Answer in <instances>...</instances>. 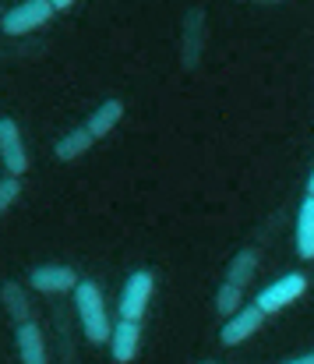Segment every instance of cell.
Here are the masks:
<instances>
[{
	"instance_id": "obj_1",
	"label": "cell",
	"mask_w": 314,
	"mask_h": 364,
	"mask_svg": "<svg viewBox=\"0 0 314 364\" xmlns=\"http://www.w3.org/2000/svg\"><path fill=\"white\" fill-rule=\"evenodd\" d=\"M75 311H78V322H82V333L89 343H106L109 340V311H106L103 290L96 279H78L75 283Z\"/></svg>"
},
{
	"instance_id": "obj_2",
	"label": "cell",
	"mask_w": 314,
	"mask_h": 364,
	"mask_svg": "<svg viewBox=\"0 0 314 364\" xmlns=\"http://www.w3.org/2000/svg\"><path fill=\"white\" fill-rule=\"evenodd\" d=\"M304 294H308V276H304V272H286V276H279L276 283L261 287L258 297H254V304H258L265 315H279L283 308H290V304L301 301Z\"/></svg>"
},
{
	"instance_id": "obj_3",
	"label": "cell",
	"mask_w": 314,
	"mask_h": 364,
	"mask_svg": "<svg viewBox=\"0 0 314 364\" xmlns=\"http://www.w3.org/2000/svg\"><path fill=\"white\" fill-rule=\"evenodd\" d=\"M50 18H53V4H50V0H21V4H14V7L0 18V28H4L7 36H25V32L43 28Z\"/></svg>"
},
{
	"instance_id": "obj_4",
	"label": "cell",
	"mask_w": 314,
	"mask_h": 364,
	"mask_svg": "<svg viewBox=\"0 0 314 364\" xmlns=\"http://www.w3.org/2000/svg\"><path fill=\"white\" fill-rule=\"evenodd\" d=\"M152 290H156V276L148 269L131 272L127 283H124V290H120V318L141 322V315H145V308L152 301Z\"/></svg>"
},
{
	"instance_id": "obj_5",
	"label": "cell",
	"mask_w": 314,
	"mask_h": 364,
	"mask_svg": "<svg viewBox=\"0 0 314 364\" xmlns=\"http://www.w3.org/2000/svg\"><path fill=\"white\" fill-rule=\"evenodd\" d=\"M261 322H265V311L258 304H247V308L240 304L233 315H226V322L219 329V343L222 347H240L244 340H251L261 329Z\"/></svg>"
},
{
	"instance_id": "obj_6",
	"label": "cell",
	"mask_w": 314,
	"mask_h": 364,
	"mask_svg": "<svg viewBox=\"0 0 314 364\" xmlns=\"http://www.w3.org/2000/svg\"><path fill=\"white\" fill-rule=\"evenodd\" d=\"M0 166H4L11 177H25V170H28L25 138H21L14 117H0Z\"/></svg>"
},
{
	"instance_id": "obj_7",
	"label": "cell",
	"mask_w": 314,
	"mask_h": 364,
	"mask_svg": "<svg viewBox=\"0 0 314 364\" xmlns=\"http://www.w3.org/2000/svg\"><path fill=\"white\" fill-rule=\"evenodd\" d=\"M78 283V272L71 265H36L28 276V287L39 294H71Z\"/></svg>"
},
{
	"instance_id": "obj_8",
	"label": "cell",
	"mask_w": 314,
	"mask_h": 364,
	"mask_svg": "<svg viewBox=\"0 0 314 364\" xmlns=\"http://www.w3.org/2000/svg\"><path fill=\"white\" fill-rule=\"evenodd\" d=\"M109 354H113V361L127 364L138 358V347H141V322H134V318H120L113 329H109Z\"/></svg>"
},
{
	"instance_id": "obj_9",
	"label": "cell",
	"mask_w": 314,
	"mask_h": 364,
	"mask_svg": "<svg viewBox=\"0 0 314 364\" xmlns=\"http://www.w3.org/2000/svg\"><path fill=\"white\" fill-rule=\"evenodd\" d=\"M14 343H18V358H21L25 364H43L46 361V336H43V329H39L32 318L18 322Z\"/></svg>"
},
{
	"instance_id": "obj_10",
	"label": "cell",
	"mask_w": 314,
	"mask_h": 364,
	"mask_svg": "<svg viewBox=\"0 0 314 364\" xmlns=\"http://www.w3.org/2000/svg\"><path fill=\"white\" fill-rule=\"evenodd\" d=\"M92 145H96V138H92L89 127L82 124V127H75V131H67V134H60V138L53 141V156H57L60 163H71V159H82Z\"/></svg>"
},
{
	"instance_id": "obj_11",
	"label": "cell",
	"mask_w": 314,
	"mask_h": 364,
	"mask_svg": "<svg viewBox=\"0 0 314 364\" xmlns=\"http://www.w3.org/2000/svg\"><path fill=\"white\" fill-rule=\"evenodd\" d=\"M120 117H124V103H120V100H106V103H99V107L85 117V127H89V134L99 141V138H106V134L120 124Z\"/></svg>"
},
{
	"instance_id": "obj_12",
	"label": "cell",
	"mask_w": 314,
	"mask_h": 364,
	"mask_svg": "<svg viewBox=\"0 0 314 364\" xmlns=\"http://www.w3.org/2000/svg\"><path fill=\"white\" fill-rule=\"evenodd\" d=\"M0 304H4V311H7L14 322H25V318H32V301H28L25 287H21V283H14V279L0 283Z\"/></svg>"
},
{
	"instance_id": "obj_13",
	"label": "cell",
	"mask_w": 314,
	"mask_h": 364,
	"mask_svg": "<svg viewBox=\"0 0 314 364\" xmlns=\"http://www.w3.org/2000/svg\"><path fill=\"white\" fill-rule=\"evenodd\" d=\"M297 255L314 258V195H304L301 213H297Z\"/></svg>"
},
{
	"instance_id": "obj_14",
	"label": "cell",
	"mask_w": 314,
	"mask_h": 364,
	"mask_svg": "<svg viewBox=\"0 0 314 364\" xmlns=\"http://www.w3.org/2000/svg\"><path fill=\"white\" fill-rule=\"evenodd\" d=\"M254 269H258V251L244 247V251H237V255H233V262H229V269H226V283H233V287H240V290H244V287L251 283Z\"/></svg>"
},
{
	"instance_id": "obj_15",
	"label": "cell",
	"mask_w": 314,
	"mask_h": 364,
	"mask_svg": "<svg viewBox=\"0 0 314 364\" xmlns=\"http://www.w3.org/2000/svg\"><path fill=\"white\" fill-rule=\"evenodd\" d=\"M240 304H244V290L222 279V287L215 290V311H219V315H233Z\"/></svg>"
},
{
	"instance_id": "obj_16",
	"label": "cell",
	"mask_w": 314,
	"mask_h": 364,
	"mask_svg": "<svg viewBox=\"0 0 314 364\" xmlns=\"http://www.w3.org/2000/svg\"><path fill=\"white\" fill-rule=\"evenodd\" d=\"M21 198V177H0V213H7Z\"/></svg>"
},
{
	"instance_id": "obj_17",
	"label": "cell",
	"mask_w": 314,
	"mask_h": 364,
	"mask_svg": "<svg viewBox=\"0 0 314 364\" xmlns=\"http://www.w3.org/2000/svg\"><path fill=\"white\" fill-rule=\"evenodd\" d=\"M50 4H53V11H67L75 0H50Z\"/></svg>"
},
{
	"instance_id": "obj_18",
	"label": "cell",
	"mask_w": 314,
	"mask_h": 364,
	"mask_svg": "<svg viewBox=\"0 0 314 364\" xmlns=\"http://www.w3.org/2000/svg\"><path fill=\"white\" fill-rule=\"evenodd\" d=\"M293 364H314V350H311V354H301V358H293Z\"/></svg>"
},
{
	"instance_id": "obj_19",
	"label": "cell",
	"mask_w": 314,
	"mask_h": 364,
	"mask_svg": "<svg viewBox=\"0 0 314 364\" xmlns=\"http://www.w3.org/2000/svg\"><path fill=\"white\" fill-rule=\"evenodd\" d=\"M308 195H314V170L308 173Z\"/></svg>"
},
{
	"instance_id": "obj_20",
	"label": "cell",
	"mask_w": 314,
	"mask_h": 364,
	"mask_svg": "<svg viewBox=\"0 0 314 364\" xmlns=\"http://www.w3.org/2000/svg\"><path fill=\"white\" fill-rule=\"evenodd\" d=\"M254 4H279V0H254Z\"/></svg>"
}]
</instances>
